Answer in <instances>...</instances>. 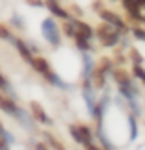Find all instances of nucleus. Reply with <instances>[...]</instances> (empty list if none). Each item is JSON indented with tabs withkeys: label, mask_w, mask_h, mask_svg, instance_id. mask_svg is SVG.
I'll return each mask as SVG.
<instances>
[{
	"label": "nucleus",
	"mask_w": 145,
	"mask_h": 150,
	"mask_svg": "<svg viewBox=\"0 0 145 150\" xmlns=\"http://www.w3.org/2000/svg\"><path fill=\"white\" fill-rule=\"evenodd\" d=\"M32 65H34V69L39 72V74H43L47 80H50L54 85H61V82H60V78L56 76L54 72H52V69H50V65H49V61L47 59H43V57H34V61H32Z\"/></svg>",
	"instance_id": "f257e3e1"
},
{
	"label": "nucleus",
	"mask_w": 145,
	"mask_h": 150,
	"mask_svg": "<svg viewBox=\"0 0 145 150\" xmlns=\"http://www.w3.org/2000/svg\"><path fill=\"white\" fill-rule=\"evenodd\" d=\"M69 132H71V135L80 143V145L89 146V148H95L93 145H91V134H89V130L86 128V126H71Z\"/></svg>",
	"instance_id": "f03ea898"
},
{
	"label": "nucleus",
	"mask_w": 145,
	"mask_h": 150,
	"mask_svg": "<svg viewBox=\"0 0 145 150\" xmlns=\"http://www.w3.org/2000/svg\"><path fill=\"white\" fill-rule=\"evenodd\" d=\"M110 26H112V24H101V28H99V32H97L104 47H112V45H115V43L119 41L117 33H115Z\"/></svg>",
	"instance_id": "7ed1b4c3"
},
{
	"label": "nucleus",
	"mask_w": 145,
	"mask_h": 150,
	"mask_svg": "<svg viewBox=\"0 0 145 150\" xmlns=\"http://www.w3.org/2000/svg\"><path fill=\"white\" fill-rule=\"evenodd\" d=\"M41 30H43V35L47 37L52 45H58V43H60V39H58V28H56V24H54V22H52L50 19L43 21Z\"/></svg>",
	"instance_id": "20e7f679"
},
{
	"label": "nucleus",
	"mask_w": 145,
	"mask_h": 150,
	"mask_svg": "<svg viewBox=\"0 0 145 150\" xmlns=\"http://www.w3.org/2000/svg\"><path fill=\"white\" fill-rule=\"evenodd\" d=\"M71 24H73V32H74V35H73V37L89 39L91 35H93V30H91L88 24H84V22H80V21H73Z\"/></svg>",
	"instance_id": "39448f33"
},
{
	"label": "nucleus",
	"mask_w": 145,
	"mask_h": 150,
	"mask_svg": "<svg viewBox=\"0 0 145 150\" xmlns=\"http://www.w3.org/2000/svg\"><path fill=\"white\" fill-rule=\"evenodd\" d=\"M99 15H101L102 19L108 22V24H112L114 28H119V30H123V28H125V22L121 21L115 13H112V11H108V9H101V11H99Z\"/></svg>",
	"instance_id": "423d86ee"
},
{
	"label": "nucleus",
	"mask_w": 145,
	"mask_h": 150,
	"mask_svg": "<svg viewBox=\"0 0 145 150\" xmlns=\"http://www.w3.org/2000/svg\"><path fill=\"white\" fill-rule=\"evenodd\" d=\"M30 111H32L36 120H39V122H49V117H47V113H45V109L39 102H36V100L30 102Z\"/></svg>",
	"instance_id": "0eeeda50"
},
{
	"label": "nucleus",
	"mask_w": 145,
	"mask_h": 150,
	"mask_svg": "<svg viewBox=\"0 0 145 150\" xmlns=\"http://www.w3.org/2000/svg\"><path fill=\"white\" fill-rule=\"evenodd\" d=\"M15 45H17V50H19V54L22 56V59H26L28 63H32V61H34V56H32L30 48H28L22 41H19V39H15Z\"/></svg>",
	"instance_id": "6e6552de"
},
{
	"label": "nucleus",
	"mask_w": 145,
	"mask_h": 150,
	"mask_svg": "<svg viewBox=\"0 0 145 150\" xmlns=\"http://www.w3.org/2000/svg\"><path fill=\"white\" fill-rule=\"evenodd\" d=\"M47 8L52 11V13H54V15H58V17H60V19H67V11L65 9H61V6L60 4H56V0H47Z\"/></svg>",
	"instance_id": "1a4fd4ad"
},
{
	"label": "nucleus",
	"mask_w": 145,
	"mask_h": 150,
	"mask_svg": "<svg viewBox=\"0 0 145 150\" xmlns=\"http://www.w3.org/2000/svg\"><path fill=\"white\" fill-rule=\"evenodd\" d=\"M114 76H115V80H117V83L121 85V87H126V85L130 83V80H129V74H126L123 69H117V71L114 72Z\"/></svg>",
	"instance_id": "9d476101"
},
{
	"label": "nucleus",
	"mask_w": 145,
	"mask_h": 150,
	"mask_svg": "<svg viewBox=\"0 0 145 150\" xmlns=\"http://www.w3.org/2000/svg\"><path fill=\"white\" fill-rule=\"evenodd\" d=\"M0 109H4V111H8V113H13V111H17L15 104L11 102L9 98H6L4 95H0Z\"/></svg>",
	"instance_id": "9b49d317"
},
{
	"label": "nucleus",
	"mask_w": 145,
	"mask_h": 150,
	"mask_svg": "<svg viewBox=\"0 0 145 150\" xmlns=\"http://www.w3.org/2000/svg\"><path fill=\"white\" fill-rule=\"evenodd\" d=\"M93 83H95V87H102V85H104V72L99 71V69L93 74Z\"/></svg>",
	"instance_id": "f8f14e48"
},
{
	"label": "nucleus",
	"mask_w": 145,
	"mask_h": 150,
	"mask_svg": "<svg viewBox=\"0 0 145 150\" xmlns=\"http://www.w3.org/2000/svg\"><path fill=\"white\" fill-rule=\"evenodd\" d=\"M132 72H134V76H136V78H140L141 82L145 83V71L140 67V63H136V65L132 67Z\"/></svg>",
	"instance_id": "ddd939ff"
},
{
	"label": "nucleus",
	"mask_w": 145,
	"mask_h": 150,
	"mask_svg": "<svg viewBox=\"0 0 145 150\" xmlns=\"http://www.w3.org/2000/svg\"><path fill=\"white\" fill-rule=\"evenodd\" d=\"M134 35L140 39V41H145V32L140 30V28H134Z\"/></svg>",
	"instance_id": "4468645a"
},
{
	"label": "nucleus",
	"mask_w": 145,
	"mask_h": 150,
	"mask_svg": "<svg viewBox=\"0 0 145 150\" xmlns=\"http://www.w3.org/2000/svg\"><path fill=\"white\" fill-rule=\"evenodd\" d=\"M9 37V32H8V28H4L2 24H0V39H8Z\"/></svg>",
	"instance_id": "2eb2a0df"
},
{
	"label": "nucleus",
	"mask_w": 145,
	"mask_h": 150,
	"mask_svg": "<svg viewBox=\"0 0 145 150\" xmlns=\"http://www.w3.org/2000/svg\"><path fill=\"white\" fill-rule=\"evenodd\" d=\"M130 54H132V57H134L136 63H141V56H140V52H138V50H132Z\"/></svg>",
	"instance_id": "dca6fc26"
},
{
	"label": "nucleus",
	"mask_w": 145,
	"mask_h": 150,
	"mask_svg": "<svg viewBox=\"0 0 145 150\" xmlns=\"http://www.w3.org/2000/svg\"><path fill=\"white\" fill-rule=\"evenodd\" d=\"M0 89H8V80L2 76V72H0Z\"/></svg>",
	"instance_id": "f3484780"
},
{
	"label": "nucleus",
	"mask_w": 145,
	"mask_h": 150,
	"mask_svg": "<svg viewBox=\"0 0 145 150\" xmlns=\"http://www.w3.org/2000/svg\"><path fill=\"white\" fill-rule=\"evenodd\" d=\"M8 145H6V141H4V135H0V148H6Z\"/></svg>",
	"instance_id": "a211bd4d"
},
{
	"label": "nucleus",
	"mask_w": 145,
	"mask_h": 150,
	"mask_svg": "<svg viewBox=\"0 0 145 150\" xmlns=\"http://www.w3.org/2000/svg\"><path fill=\"white\" fill-rule=\"evenodd\" d=\"M28 2H30V4H34V6H41V4H43L41 0H28Z\"/></svg>",
	"instance_id": "6ab92c4d"
},
{
	"label": "nucleus",
	"mask_w": 145,
	"mask_h": 150,
	"mask_svg": "<svg viewBox=\"0 0 145 150\" xmlns=\"http://www.w3.org/2000/svg\"><path fill=\"white\" fill-rule=\"evenodd\" d=\"M0 135H4V137H8V134H6V130H4V126H2V122H0Z\"/></svg>",
	"instance_id": "aec40b11"
}]
</instances>
